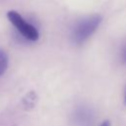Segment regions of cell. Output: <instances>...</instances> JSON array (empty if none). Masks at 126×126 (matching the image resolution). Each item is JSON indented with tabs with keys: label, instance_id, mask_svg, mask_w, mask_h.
Here are the masks:
<instances>
[{
	"label": "cell",
	"instance_id": "obj_1",
	"mask_svg": "<svg viewBox=\"0 0 126 126\" xmlns=\"http://www.w3.org/2000/svg\"><path fill=\"white\" fill-rule=\"evenodd\" d=\"M101 23L100 15L94 14L79 21L73 28L71 38L74 43L82 44L85 42L98 28Z\"/></svg>",
	"mask_w": 126,
	"mask_h": 126
},
{
	"label": "cell",
	"instance_id": "obj_2",
	"mask_svg": "<svg viewBox=\"0 0 126 126\" xmlns=\"http://www.w3.org/2000/svg\"><path fill=\"white\" fill-rule=\"evenodd\" d=\"M7 18L25 38L31 41H36L38 39L39 33L35 27L28 23L17 11H9L7 13Z\"/></svg>",
	"mask_w": 126,
	"mask_h": 126
},
{
	"label": "cell",
	"instance_id": "obj_3",
	"mask_svg": "<svg viewBox=\"0 0 126 126\" xmlns=\"http://www.w3.org/2000/svg\"><path fill=\"white\" fill-rule=\"evenodd\" d=\"M94 120V113L88 107H80L74 112V122L78 126H90Z\"/></svg>",
	"mask_w": 126,
	"mask_h": 126
},
{
	"label": "cell",
	"instance_id": "obj_4",
	"mask_svg": "<svg viewBox=\"0 0 126 126\" xmlns=\"http://www.w3.org/2000/svg\"><path fill=\"white\" fill-rule=\"evenodd\" d=\"M8 62L9 59L7 53L3 49H0V76H2L6 72L8 68Z\"/></svg>",
	"mask_w": 126,
	"mask_h": 126
},
{
	"label": "cell",
	"instance_id": "obj_5",
	"mask_svg": "<svg viewBox=\"0 0 126 126\" xmlns=\"http://www.w3.org/2000/svg\"><path fill=\"white\" fill-rule=\"evenodd\" d=\"M99 126H111V125H110V122H109L108 120H105V121H103Z\"/></svg>",
	"mask_w": 126,
	"mask_h": 126
},
{
	"label": "cell",
	"instance_id": "obj_6",
	"mask_svg": "<svg viewBox=\"0 0 126 126\" xmlns=\"http://www.w3.org/2000/svg\"><path fill=\"white\" fill-rule=\"evenodd\" d=\"M122 58H123L124 62L126 63V47L123 49V52H122Z\"/></svg>",
	"mask_w": 126,
	"mask_h": 126
},
{
	"label": "cell",
	"instance_id": "obj_7",
	"mask_svg": "<svg viewBox=\"0 0 126 126\" xmlns=\"http://www.w3.org/2000/svg\"><path fill=\"white\" fill-rule=\"evenodd\" d=\"M125 102H126V90H125Z\"/></svg>",
	"mask_w": 126,
	"mask_h": 126
}]
</instances>
